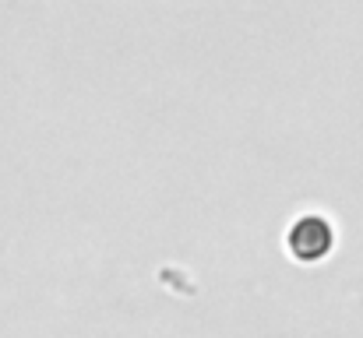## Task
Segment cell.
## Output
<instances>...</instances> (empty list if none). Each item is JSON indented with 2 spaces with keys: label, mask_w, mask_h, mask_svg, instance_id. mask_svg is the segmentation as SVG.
<instances>
[{
  "label": "cell",
  "mask_w": 363,
  "mask_h": 338,
  "mask_svg": "<svg viewBox=\"0 0 363 338\" xmlns=\"http://www.w3.org/2000/svg\"><path fill=\"white\" fill-rule=\"evenodd\" d=\"M332 247H335V229L325 215H300V219H293L289 232H286V250L300 264L325 261L332 254Z\"/></svg>",
  "instance_id": "obj_1"
}]
</instances>
